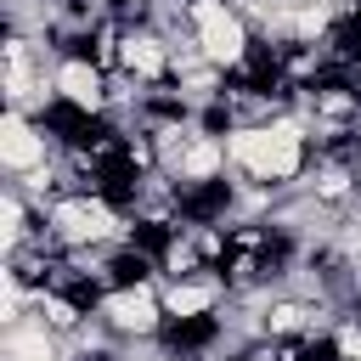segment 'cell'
Instances as JSON below:
<instances>
[{
  "mask_svg": "<svg viewBox=\"0 0 361 361\" xmlns=\"http://www.w3.org/2000/svg\"><path fill=\"white\" fill-rule=\"evenodd\" d=\"M96 316L107 322V333L118 344H158L169 333V316H164V288L158 276H141V282H118V288H102L96 293Z\"/></svg>",
  "mask_w": 361,
  "mask_h": 361,
  "instance_id": "cell-1",
  "label": "cell"
},
{
  "mask_svg": "<svg viewBox=\"0 0 361 361\" xmlns=\"http://www.w3.org/2000/svg\"><path fill=\"white\" fill-rule=\"evenodd\" d=\"M169 51H175V34H164L152 23H124L118 73H130L135 85H164L169 79Z\"/></svg>",
  "mask_w": 361,
  "mask_h": 361,
  "instance_id": "cell-4",
  "label": "cell"
},
{
  "mask_svg": "<svg viewBox=\"0 0 361 361\" xmlns=\"http://www.w3.org/2000/svg\"><path fill=\"white\" fill-rule=\"evenodd\" d=\"M51 158H56V135H45V124L34 113L6 107V118H0V169L6 175H28V169H39Z\"/></svg>",
  "mask_w": 361,
  "mask_h": 361,
  "instance_id": "cell-3",
  "label": "cell"
},
{
  "mask_svg": "<svg viewBox=\"0 0 361 361\" xmlns=\"http://www.w3.org/2000/svg\"><path fill=\"white\" fill-rule=\"evenodd\" d=\"M107 68L96 62V56H56V68H51V85H56V102L68 107V113H79V118H102L107 113Z\"/></svg>",
  "mask_w": 361,
  "mask_h": 361,
  "instance_id": "cell-2",
  "label": "cell"
}]
</instances>
